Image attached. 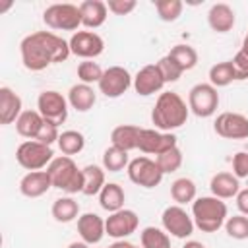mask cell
<instances>
[{"mask_svg":"<svg viewBox=\"0 0 248 248\" xmlns=\"http://www.w3.org/2000/svg\"><path fill=\"white\" fill-rule=\"evenodd\" d=\"M21 62L29 72H43L52 64L64 62L72 50L70 43L52 31H35L19 43Z\"/></svg>","mask_w":248,"mask_h":248,"instance_id":"1","label":"cell"},{"mask_svg":"<svg viewBox=\"0 0 248 248\" xmlns=\"http://www.w3.org/2000/svg\"><path fill=\"white\" fill-rule=\"evenodd\" d=\"M190 108L186 101L174 91H163L151 110V122L161 132H172L186 124Z\"/></svg>","mask_w":248,"mask_h":248,"instance_id":"2","label":"cell"},{"mask_svg":"<svg viewBox=\"0 0 248 248\" xmlns=\"http://www.w3.org/2000/svg\"><path fill=\"white\" fill-rule=\"evenodd\" d=\"M229 217L227 203L215 196H202L192 202V219L202 232H217Z\"/></svg>","mask_w":248,"mask_h":248,"instance_id":"3","label":"cell"},{"mask_svg":"<svg viewBox=\"0 0 248 248\" xmlns=\"http://www.w3.org/2000/svg\"><path fill=\"white\" fill-rule=\"evenodd\" d=\"M46 172L50 176L52 188H58L66 194H78L83 192V170L78 169L76 161L68 155L54 157L50 165L46 167Z\"/></svg>","mask_w":248,"mask_h":248,"instance_id":"4","label":"cell"},{"mask_svg":"<svg viewBox=\"0 0 248 248\" xmlns=\"http://www.w3.org/2000/svg\"><path fill=\"white\" fill-rule=\"evenodd\" d=\"M52 159H54L52 147L45 145L37 140H27V141L19 143L16 149V161L19 163V167H23L29 172L46 169Z\"/></svg>","mask_w":248,"mask_h":248,"instance_id":"5","label":"cell"},{"mask_svg":"<svg viewBox=\"0 0 248 248\" xmlns=\"http://www.w3.org/2000/svg\"><path fill=\"white\" fill-rule=\"evenodd\" d=\"M43 21L46 27L54 31H76L81 25V14L76 4L58 2V4H50L43 12Z\"/></svg>","mask_w":248,"mask_h":248,"instance_id":"6","label":"cell"},{"mask_svg":"<svg viewBox=\"0 0 248 248\" xmlns=\"http://www.w3.org/2000/svg\"><path fill=\"white\" fill-rule=\"evenodd\" d=\"M219 107V93L211 83H196L188 93V108L200 118H209Z\"/></svg>","mask_w":248,"mask_h":248,"instance_id":"7","label":"cell"},{"mask_svg":"<svg viewBox=\"0 0 248 248\" xmlns=\"http://www.w3.org/2000/svg\"><path fill=\"white\" fill-rule=\"evenodd\" d=\"M68 97H64L60 91H54V89H46L39 95L37 99V110L41 112V116L54 124V126H60L66 122L68 118Z\"/></svg>","mask_w":248,"mask_h":248,"instance_id":"8","label":"cell"},{"mask_svg":"<svg viewBox=\"0 0 248 248\" xmlns=\"http://www.w3.org/2000/svg\"><path fill=\"white\" fill-rule=\"evenodd\" d=\"M126 170H128V178L136 186H141V188H155V186L161 184V180L165 176L163 170L159 169L157 161L149 159L145 155L132 159Z\"/></svg>","mask_w":248,"mask_h":248,"instance_id":"9","label":"cell"},{"mask_svg":"<svg viewBox=\"0 0 248 248\" xmlns=\"http://www.w3.org/2000/svg\"><path fill=\"white\" fill-rule=\"evenodd\" d=\"M161 225L167 231V234H170L174 238H188L194 232V227H196L194 219L178 203L165 207V211L161 215Z\"/></svg>","mask_w":248,"mask_h":248,"instance_id":"10","label":"cell"},{"mask_svg":"<svg viewBox=\"0 0 248 248\" xmlns=\"http://www.w3.org/2000/svg\"><path fill=\"white\" fill-rule=\"evenodd\" d=\"M132 83H134V78L130 76V72L124 66H110L105 70V74L97 85L105 97L116 99V97L124 95Z\"/></svg>","mask_w":248,"mask_h":248,"instance_id":"11","label":"cell"},{"mask_svg":"<svg viewBox=\"0 0 248 248\" xmlns=\"http://www.w3.org/2000/svg\"><path fill=\"white\" fill-rule=\"evenodd\" d=\"M176 147V136L172 132H161L157 128H141L138 149L147 155H161L169 149Z\"/></svg>","mask_w":248,"mask_h":248,"instance_id":"12","label":"cell"},{"mask_svg":"<svg viewBox=\"0 0 248 248\" xmlns=\"http://www.w3.org/2000/svg\"><path fill=\"white\" fill-rule=\"evenodd\" d=\"M68 43H70L72 54H76L83 60H93L99 54H103V50H105V41L95 31H76Z\"/></svg>","mask_w":248,"mask_h":248,"instance_id":"13","label":"cell"},{"mask_svg":"<svg viewBox=\"0 0 248 248\" xmlns=\"http://www.w3.org/2000/svg\"><path fill=\"white\" fill-rule=\"evenodd\" d=\"M140 227V217L136 211L132 209H120V211H114L110 213L107 219H105V229H107V234L116 238V240H124L126 236L134 234Z\"/></svg>","mask_w":248,"mask_h":248,"instance_id":"14","label":"cell"},{"mask_svg":"<svg viewBox=\"0 0 248 248\" xmlns=\"http://www.w3.org/2000/svg\"><path fill=\"white\" fill-rule=\"evenodd\" d=\"M213 130L225 140H246L248 138V116L240 112H221L215 118Z\"/></svg>","mask_w":248,"mask_h":248,"instance_id":"15","label":"cell"},{"mask_svg":"<svg viewBox=\"0 0 248 248\" xmlns=\"http://www.w3.org/2000/svg\"><path fill=\"white\" fill-rule=\"evenodd\" d=\"M134 91L141 97H147V95H153V93H159L165 85V79L157 68V64H147L143 66L136 76H134Z\"/></svg>","mask_w":248,"mask_h":248,"instance_id":"16","label":"cell"},{"mask_svg":"<svg viewBox=\"0 0 248 248\" xmlns=\"http://www.w3.org/2000/svg\"><path fill=\"white\" fill-rule=\"evenodd\" d=\"M78 232L85 244H99L107 234L105 221L97 213H83L78 217Z\"/></svg>","mask_w":248,"mask_h":248,"instance_id":"17","label":"cell"},{"mask_svg":"<svg viewBox=\"0 0 248 248\" xmlns=\"http://www.w3.org/2000/svg\"><path fill=\"white\" fill-rule=\"evenodd\" d=\"M78 8L81 14V25L87 31L97 29L107 21L108 8H107V2H103V0H83L78 4Z\"/></svg>","mask_w":248,"mask_h":248,"instance_id":"18","label":"cell"},{"mask_svg":"<svg viewBox=\"0 0 248 248\" xmlns=\"http://www.w3.org/2000/svg\"><path fill=\"white\" fill-rule=\"evenodd\" d=\"M23 112L21 97L8 85L0 87V124H12L16 122Z\"/></svg>","mask_w":248,"mask_h":248,"instance_id":"19","label":"cell"},{"mask_svg":"<svg viewBox=\"0 0 248 248\" xmlns=\"http://www.w3.org/2000/svg\"><path fill=\"white\" fill-rule=\"evenodd\" d=\"M50 188H52V182L46 170H31L19 180V192L25 198H41Z\"/></svg>","mask_w":248,"mask_h":248,"instance_id":"20","label":"cell"},{"mask_svg":"<svg viewBox=\"0 0 248 248\" xmlns=\"http://www.w3.org/2000/svg\"><path fill=\"white\" fill-rule=\"evenodd\" d=\"M207 23L215 33H229L236 23L234 10L225 2H217L207 12Z\"/></svg>","mask_w":248,"mask_h":248,"instance_id":"21","label":"cell"},{"mask_svg":"<svg viewBox=\"0 0 248 248\" xmlns=\"http://www.w3.org/2000/svg\"><path fill=\"white\" fill-rule=\"evenodd\" d=\"M209 188H211V194L215 198L231 200V198H236V194L240 192V182L232 172L223 170V172H217V174L211 176Z\"/></svg>","mask_w":248,"mask_h":248,"instance_id":"22","label":"cell"},{"mask_svg":"<svg viewBox=\"0 0 248 248\" xmlns=\"http://www.w3.org/2000/svg\"><path fill=\"white\" fill-rule=\"evenodd\" d=\"M140 126L134 124H120L110 132V145L122 149V151H132L138 149V141H140Z\"/></svg>","mask_w":248,"mask_h":248,"instance_id":"23","label":"cell"},{"mask_svg":"<svg viewBox=\"0 0 248 248\" xmlns=\"http://www.w3.org/2000/svg\"><path fill=\"white\" fill-rule=\"evenodd\" d=\"M95 101H97V95H95L93 87L87 83H76L68 91V103L78 112H87L89 108H93Z\"/></svg>","mask_w":248,"mask_h":248,"instance_id":"24","label":"cell"},{"mask_svg":"<svg viewBox=\"0 0 248 248\" xmlns=\"http://www.w3.org/2000/svg\"><path fill=\"white\" fill-rule=\"evenodd\" d=\"M43 124H45V118L41 116L39 110H23L21 116L16 120V132H17L21 138L35 140L37 134L41 132Z\"/></svg>","mask_w":248,"mask_h":248,"instance_id":"25","label":"cell"},{"mask_svg":"<svg viewBox=\"0 0 248 248\" xmlns=\"http://www.w3.org/2000/svg\"><path fill=\"white\" fill-rule=\"evenodd\" d=\"M124 200H126V194L122 186H118L116 182H107L105 188L99 192V203L108 213L124 209Z\"/></svg>","mask_w":248,"mask_h":248,"instance_id":"26","label":"cell"},{"mask_svg":"<svg viewBox=\"0 0 248 248\" xmlns=\"http://www.w3.org/2000/svg\"><path fill=\"white\" fill-rule=\"evenodd\" d=\"M50 213H52L54 221H58V223H72L79 217V203L72 196H62V198L54 200Z\"/></svg>","mask_w":248,"mask_h":248,"instance_id":"27","label":"cell"},{"mask_svg":"<svg viewBox=\"0 0 248 248\" xmlns=\"http://www.w3.org/2000/svg\"><path fill=\"white\" fill-rule=\"evenodd\" d=\"M83 170V192L85 196H99V192L105 188V169L99 165H87Z\"/></svg>","mask_w":248,"mask_h":248,"instance_id":"28","label":"cell"},{"mask_svg":"<svg viewBox=\"0 0 248 248\" xmlns=\"http://www.w3.org/2000/svg\"><path fill=\"white\" fill-rule=\"evenodd\" d=\"M56 143H58V149L62 151V155L72 157V155H78V153L83 151V147H85V138H83V134L78 132V130H64V132L60 134V138H58Z\"/></svg>","mask_w":248,"mask_h":248,"instance_id":"29","label":"cell"},{"mask_svg":"<svg viewBox=\"0 0 248 248\" xmlns=\"http://www.w3.org/2000/svg\"><path fill=\"white\" fill-rule=\"evenodd\" d=\"M236 79L234 76V68L231 60L225 62H217L209 68V83L217 89V87H227L229 83H232Z\"/></svg>","mask_w":248,"mask_h":248,"instance_id":"30","label":"cell"},{"mask_svg":"<svg viewBox=\"0 0 248 248\" xmlns=\"http://www.w3.org/2000/svg\"><path fill=\"white\" fill-rule=\"evenodd\" d=\"M170 198L178 203V205H184V203H190L196 200V184L192 178H176L172 184H170Z\"/></svg>","mask_w":248,"mask_h":248,"instance_id":"31","label":"cell"},{"mask_svg":"<svg viewBox=\"0 0 248 248\" xmlns=\"http://www.w3.org/2000/svg\"><path fill=\"white\" fill-rule=\"evenodd\" d=\"M169 56H170L184 72L196 68V64H198V50H196L194 46H190V45H184V43L174 45V46L169 50Z\"/></svg>","mask_w":248,"mask_h":248,"instance_id":"32","label":"cell"},{"mask_svg":"<svg viewBox=\"0 0 248 248\" xmlns=\"http://www.w3.org/2000/svg\"><path fill=\"white\" fill-rule=\"evenodd\" d=\"M130 159H128V151H122L114 145L107 147L103 151V169L108 172H118L122 169H128Z\"/></svg>","mask_w":248,"mask_h":248,"instance_id":"33","label":"cell"},{"mask_svg":"<svg viewBox=\"0 0 248 248\" xmlns=\"http://www.w3.org/2000/svg\"><path fill=\"white\" fill-rule=\"evenodd\" d=\"M140 238H141V248H170V238L167 231L159 227H145Z\"/></svg>","mask_w":248,"mask_h":248,"instance_id":"34","label":"cell"},{"mask_svg":"<svg viewBox=\"0 0 248 248\" xmlns=\"http://www.w3.org/2000/svg\"><path fill=\"white\" fill-rule=\"evenodd\" d=\"M155 10L161 21H176L182 16L184 4L180 0H155Z\"/></svg>","mask_w":248,"mask_h":248,"instance_id":"35","label":"cell"},{"mask_svg":"<svg viewBox=\"0 0 248 248\" xmlns=\"http://www.w3.org/2000/svg\"><path fill=\"white\" fill-rule=\"evenodd\" d=\"M155 161H157L159 169L163 170V174L176 172V170L182 167V151H180V147L176 145V147H172V149H169V151L157 155Z\"/></svg>","mask_w":248,"mask_h":248,"instance_id":"36","label":"cell"},{"mask_svg":"<svg viewBox=\"0 0 248 248\" xmlns=\"http://www.w3.org/2000/svg\"><path fill=\"white\" fill-rule=\"evenodd\" d=\"M103 74H105V70L93 60H83V62L78 64V79L81 83H87V85L99 83Z\"/></svg>","mask_w":248,"mask_h":248,"instance_id":"37","label":"cell"},{"mask_svg":"<svg viewBox=\"0 0 248 248\" xmlns=\"http://www.w3.org/2000/svg\"><path fill=\"white\" fill-rule=\"evenodd\" d=\"M225 231L234 240H246L248 238V217L246 215H232L225 221Z\"/></svg>","mask_w":248,"mask_h":248,"instance_id":"38","label":"cell"},{"mask_svg":"<svg viewBox=\"0 0 248 248\" xmlns=\"http://www.w3.org/2000/svg\"><path fill=\"white\" fill-rule=\"evenodd\" d=\"M157 68H159V72H161V76H163V79H165V83H172V81H178L180 79V76L184 74V70L169 56V54H165L163 58H159L157 62Z\"/></svg>","mask_w":248,"mask_h":248,"instance_id":"39","label":"cell"},{"mask_svg":"<svg viewBox=\"0 0 248 248\" xmlns=\"http://www.w3.org/2000/svg\"><path fill=\"white\" fill-rule=\"evenodd\" d=\"M58 138H60V132H58V126H54V124H50V122H46L45 120V124H43V128H41V132L37 134V141H41V143H45V145H50L52 147V143L54 141H58Z\"/></svg>","mask_w":248,"mask_h":248,"instance_id":"40","label":"cell"},{"mask_svg":"<svg viewBox=\"0 0 248 248\" xmlns=\"http://www.w3.org/2000/svg\"><path fill=\"white\" fill-rule=\"evenodd\" d=\"M138 6L136 0H108L107 8L108 12H112L114 16H128L130 12H134Z\"/></svg>","mask_w":248,"mask_h":248,"instance_id":"41","label":"cell"},{"mask_svg":"<svg viewBox=\"0 0 248 248\" xmlns=\"http://www.w3.org/2000/svg\"><path fill=\"white\" fill-rule=\"evenodd\" d=\"M232 174L240 180V178H248V153L246 151H238L232 157Z\"/></svg>","mask_w":248,"mask_h":248,"instance_id":"42","label":"cell"},{"mask_svg":"<svg viewBox=\"0 0 248 248\" xmlns=\"http://www.w3.org/2000/svg\"><path fill=\"white\" fill-rule=\"evenodd\" d=\"M231 62H232L236 79H238V81H240V79H248V54H246L244 50H238Z\"/></svg>","mask_w":248,"mask_h":248,"instance_id":"43","label":"cell"},{"mask_svg":"<svg viewBox=\"0 0 248 248\" xmlns=\"http://www.w3.org/2000/svg\"><path fill=\"white\" fill-rule=\"evenodd\" d=\"M236 207H238V211L242 215L248 217V188H244V190H240L236 194Z\"/></svg>","mask_w":248,"mask_h":248,"instance_id":"44","label":"cell"},{"mask_svg":"<svg viewBox=\"0 0 248 248\" xmlns=\"http://www.w3.org/2000/svg\"><path fill=\"white\" fill-rule=\"evenodd\" d=\"M182 248H205V246H203L202 242H198V240H188Z\"/></svg>","mask_w":248,"mask_h":248,"instance_id":"45","label":"cell"},{"mask_svg":"<svg viewBox=\"0 0 248 248\" xmlns=\"http://www.w3.org/2000/svg\"><path fill=\"white\" fill-rule=\"evenodd\" d=\"M114 246H116V248H138V246H134V244H130V242H124V240L114 242Z\"/></svg>","mask_w":248,"mask_h":248,"instance_id":"46","label":"cell"},{"mask_svg":"<svg viewBox=\"0 0 248 248\" xmlns=\"http://www.w3.org/2000/svg\"><path fill=\"white\" fill-rule=\"evenodd\" d=\"M68 248H89V244H85V242L81 240V242H72V244H68Z\"/></svg>","mask_w":248,"mask_h":248,"instance_id":"47","label":"cell"},{"mask_svg":"<svg viewBox=\"0 0 248 248\" xmlns=\"http://www.w3.org/2000/svg\"><path fill=\"white\" fill-rule=\"evenodd\" d=\"M240 50H244L246 54H248V33L244 35V39H242V48Z\"/></svg>","mask_w":248,"mask_h":248,"instance_id":"48","label":"cell"},{"mask_svg":"<svg viewBox=\"0 0 248 248\" xmlns=\"http://www.w3.org/2000/svg\"><path fill=\"white\" fill-rule=\"evenodd\" d=\"M108 248H116V246H114V244H112V246H108Z\"/></svg>","mask_w":248,"mask_h":248,"instance_id":"49","label":"cell"}]
</instances>
